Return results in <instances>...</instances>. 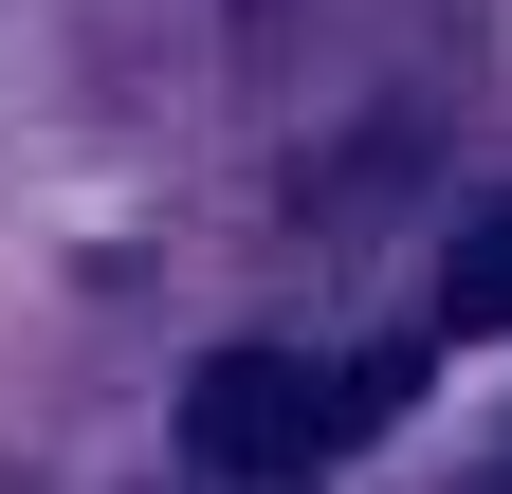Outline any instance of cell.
<instances>
[{"label":"cell","instance_id":"6da1fadb","mask_svg":"<svg viewBox=\"0 0 512 494\" xmlns=\"http://www.w3.org/2000/svg\"><path fill=\"white\" fill-rule=\"evenodd\" d=\"M403 403H421V348H348V366H311V348H202L183 366V458L238 476V494H275L311 458L384 440Z\"/></svg>","mask_w":512,"mask_h":494},{"label":"cell","instance_id":"7a4b0ae2","mask_svg":"<svg viewBox=\"0 0 512 494\" xmlns=\"http://www.w3.org/2000/svg\"><path fill=\"white\" fill-rule=\"evenodd\" d=\"M439 330H458V348H512V183L439 238Z\"/></svg>","mask_w":512,"mask_h":494}]
</instances>
